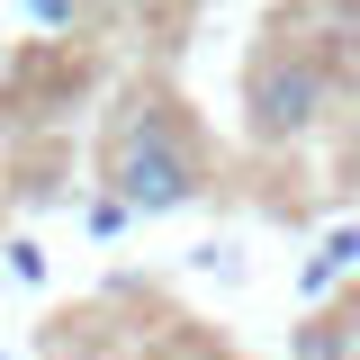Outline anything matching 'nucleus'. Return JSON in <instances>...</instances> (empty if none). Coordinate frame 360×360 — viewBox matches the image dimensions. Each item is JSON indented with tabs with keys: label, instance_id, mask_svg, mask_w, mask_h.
Returning a JSON list of instances; mask_svg holds the SVG:
<instances>
[{
	"label": "nucleus",
	"instance_id": "39448f33",
	"mask_svg": "<svg viewBox=\"0 0 360 360\" xmlns=\"http://www.w3.org/2000/svg\"><path fill=\"white\" fill-rule=\"evenodd\" d=\"M82 225H90V234H117V225H127V207H117V198L99 189V198H90V207H82Z\"/></svg>",
	"mask_w": 360,
	"mask_h": 360
},
{
	"label": "nucleus",
	"instance_id": "0eeeda50",
	"mask_svg": "<svg viewBox=\"0 0 360 360\" xmlns=\"http://www.w3.org/2000/svg\"><path fill=\"white\" fill-rule=\"evenodd\" d=\"M342 324H352V352H360V297H352V307H342Z\"/></svg>",
	"mask_w": 360,
	"mask_h": 360
},
{
	"label": "nucleus",
	"instance_id": "f257e3e1",
	"mask_svg": "<svg viewBox=\"0 0 360 360\" xmlns=\"http://www.w3.org/2000/svg\"><path fill=\"white\" fill-rule=\"evenodd\" d=\"M207 180H217V144L207 127L180 108L172 90H127L117 99V117L99 135V189L127 207V217H172L189 198H207Z\"/></svg>",
	"mask_w": 360,
	"mask_h": 360
},
{
	"label": "nucleus",
	"instance_id": "423d86ee",
	"mask_svg": "<svg viewBox=\"0 0 360 360\" xmlns=\"http://www.w3.org/2000/svg\"><path fill=\"white\" fill-rule=\"evenodd\" d=\"M27 18H45V27H54V18H72V0H27Z\"/></svg>",
	"mask_w": 360,
	"mask_h": 360
},
{
	"label": "nucleus",
	"instance_id": "7ed1b4c3",
	"mask_svg": "<svg viewBox=\"0 0 360 360\" xmlns=\"http://www.w3.org/2000/svg\"><path fill=\"white\" fill-rule=\"evenodd\" d=\"M352 270H360V225H333V234L315 243L307 262H297V307H315V315H324V297H333Z\"/></svg>",
	"mask_w": 360,
	"mask_h": 360
},
{
	"label": "nucleus",
	"instance_id": "f03ea898",
	"mask_svg": "<svg viewBox=\"0 0 360 360\" xmlns=\"http://www.w3.org/2000/svg\"><path fill=\"white\" fill-rule=\"evenodd\" d=\"M333 108V63L315 54L307 37H270L252 63H243V135L279 153V144H307Z\"/></svg>",
	"mask_w": 360,
	"mask_h": 360
},
{
	"label": "nucleus",
	"instance_id": "20e7f679",
	"mask_svg": "<svg viewBox=\"0 0 360 360\" xmlns=\"http://www.w3.org/2000/svg\"><path fill=\"white\" fill-rule=\"evenodd\" d=\"M297 360H360V352H352V324H342V315L297 324Z\"/></svg>",
	"mask_w": 360,
	"mask_h": 360
}]
</instances>
